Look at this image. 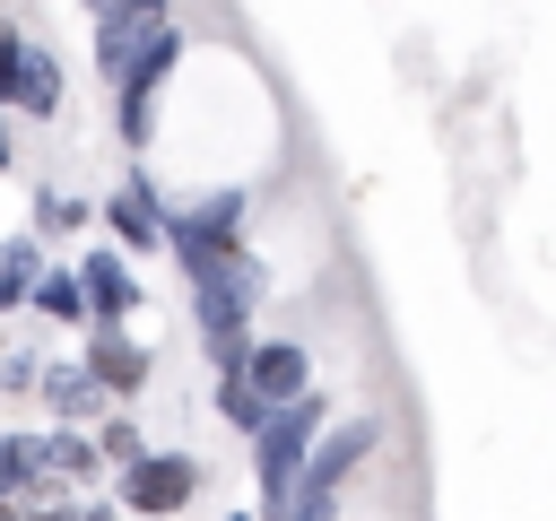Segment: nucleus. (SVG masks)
<instances>
[{"label":"nucleus","instance_id":"6ab92c4d","mask_svg":"<svg viewBox=\"0 0 556 521\" xmlns=\"http://www.w3.org/2000/svg\"><path fill=\"white\" fill-rule=\"evenodd\" d=\"M26 26H0V113H9V87H17V61H26Z\"/></svg>","mask_w":556,"mask_h":521},{"label":"nucleus","instance_id":"2eb2a0df","mask_svg":"<svg viewBox=\"0 0 556 521\" xmlns=\"http://www.w3.org/2000/svg\"><path fill=\"white\" fill-rule=\"evenodd\" d=\"M26 304H35L43 321H61V330H78V321H87V295H78V269H52V260H43V278H35V295H26Z\"/></svg>","mask_w":556,"mask_h":521},{"label":"nucleus","instance_id":"423d86ee","mask_svg":"<svg viewBox=\"0 0 556 521\" xmlns=\"http://www.w3.org/2000/svg\"><path fill=\"white\" fill-rule=\"evenodd\" d=\"M191 495H200L191 452H148L122 469V512H139V521H174V512H191Z\"/></svg>","mask_w":556,"mask_h":521},{"label":"nucleus","instance_id":"9d476101","mask_svg":"<svg viewBox=\"0 0 556 521\" xmlns=\"http://www.w3.org/2000/svg\"><path fill=\"white\" fill-rule=\"evenodd\" d=\"M243 382H252L269 408L313 399V347H304V339H252V347H243Z\"/></svg>","mask_w":556,"mask_h":521},{"label":"nucleus","instance_id":"ddd939ff","mask_svg":"<svg viewBox=\"0 0 556 521\" xmlns=\"http://www.w3.org/2000/svg\"><path fill=\"white\" fill-rule=\"evenodd\" d=\"M35 391H43V408H52V417H96V408H104V391H96V373H87V365H43V382H35Z\"/></svg>","mask_w":556,"mask_h":521},{"label":"nucleus","instance_id":"7ed1b4c3","mask_svg":"<svg viewBox=\"0 0 556 521\" xmlns=\"http://www.w3.org/2000/svg\"><path fill=\"white\" fill-rule=\"evenodd\" d=\"M243 217H252V191H208L200 208H165V252H174V269L243 260Z\"/></svg>","mask_w":556,"mask_h":521},{"label":"nucleus","instance_id":"1a4fd4ad","mask_svg":"<svg viewBox=\"0 0 556 521\" xmlns=\"http://www.w3.org/2000/svg\"><path fill=\"white\" fill-rule=\"evenodd\" d=\"M78 295H87V321H96V330H122V321L139 313V269H130L113 243H96V252L78 260Z\"/></svg>","mask_w":556,"mask_h":521},{"label":"nucleus","instance_id":"5701e85b","mask_svg":"<svg viewBox=\"0 0 556 521\" xmlns=\"http://www.w3.org/2000/svg\"><path fill=\"white\" fill-rule=\"evenodd\" d=\"M96 9H113V0H87V17H96Z\"/></svg>","mask_w":556,"mask_h":521},{"label":"nucleus","instance_id":"4468645a","mask_svg":"<svg viewBox=\"0 0 556 521\" xmlns=\"http://www.w3.org/2000/svg\"><path fill=\"white\" fill-rule=\"evenodd\" d=\"M217 417H226V425H235V434L252 443V434H261V425H269L278 408H269V399H261V391L243 382V365H226V373H217Z\"/></svg>","mask_w":556,"mask_h":521},{"label":"nucleus","instance_id":"aec40b11","mask_svg":"<svg viewBox=\"0 0 556 521\" xmlns=\"http://www.w3.org/2000/svg\"><path fill=\"white\" fill-rule=\"evenodd\" d=\"M43 382V356H0V391H35Z\"/></svg>","mask_w":556,"mask_h":521},{"label":"nucleus","instance_id":"f257e3e1","mask_svg":"<svg viewBox=\"0 0 556 521\" xmlns=\"http://www.w3.org/2000/svg\"><path fill=\"white\" fill-rule=\"evenodd\" d=\"M182 278H191V330H200L208 365H217V373L243 365V347H252V313H261V269H252V252H243V260L182 269Z\"/></svg>","mask_w":556,"mask_h":521},{"label":"nucleus","instance_id":"f03ea898","mask_svg":"<svg viewBox=\"0 0 556 521\" xmlns=\"http://www.w3.org/2000/svg\"><path fill=\"white\" fill-rule=\"evenodd\" d=\"M313 434H321V391L313 399H287L261 434H252V478H261V512H287L304 460H313Z\"/></svg>","mask_w":556,"mask_h":521},{"label":"nucleus","instance_id":"20e7f679","mask_svg":"<svg viewBox=\"0 0 556 521\" xmlns=\"http://www.w3.org/2000/svg\"><path fill=\"white\" fill-rule=\"evenodd\" d=\"M174 69H182V26H165V35H156L122 78H113V122H122V139H130V148H148V130H156V87H165Z\"/></svg>","mask_w":556,"mask_h":521},{"label":"nucleus","instance_id":"6e6552de","mask_svg":"<svg viewBox=\"0 0 556 521\" xmlns=\"http://www.w3.org/2000/svg\"><path fill=\"white\" fill-rule=\"evenodd\" d=\"M104 234H113L122 260H130V252H165V200H156L148 174H130V182L104 191Z\"/></svg>","mask_w":556,"mask_h":521},{"label":"nucleus","instance_id":"412c9836","mask_svg":"<svg viewBox=\"0 0 556 521\" xmlns=\"http://www.w3.org/2000/svg\"><path fill=\"white\" fill-rule=\"evenodd\" d=\"M17 165V139H9V113H0V174Z\"/></svg>","mask_w":556,"mask_h":521},{"label":"nucleus","instance_id":"a211bd4d","mask_svg":"<svg viewBox=\"0 0 556 521\" xmlns=\"http://www.w3.org/2000/svg\"><path fill=\"white\" fill-rule=\"evenodd\" d=\"M87 443H96V460H113V469H130V460H148V434H139L130 417H104V425H96Z\"/></svg>","mask_w":556,"mask_h":521},{"label":"nucleus","instance_id":"9b49d317","mask_svg":"<svg viewBox=\"0 0 556 521\" xmlns=\"http://www.w3.org/2000/svg\"><path fill=\"white\" fill-rule=\"evenodd\" d=\"M148 347L130 339V330H96V347H87V373H96V391L104 399H130V391H148Z\"/></svg>","mask_w":556,"mask_h":521},{"label":"nucleus","instance_id":"f3484780","mask_svg":"<svg viewBox=\"0 0 556 521\" xmlns=\"http://www.w3.org/2000/svg\"><path fill=\"white\" fill-rule=\"evenodd\" d=\"M35 452H43V478H87V469H104V460H96V443H87L78 425H61V434H35Z\"/></svg>","mask_w":556,"mask_h":521},{"label":"nucleus","instance_id":"39448f33","mask_svg":"<svg viewBox=\"0 0 556 521\" xmlns=\"http://www.w3.org/2000/svg\"><path fill=\"white\" fill-rule=\"evenodd\" d=\"M374 443H382V417H339V425H321V434H313V460H304V478H295V495L339 504V486L374 460ZM295 495H287V504H295Z\"/></svg>","mask_w":556,"mask_h":521},{"label":"nucleus","instance_id":"4be33fe9","mask_svg":"<svg viewBox=\"0 0 556 521\" xmlns=\"http://www.w3.org/2000/svg\"><path fill=\"white\" fill-rule=\"evenodd\" d=\"M0 521H26V512H17V504H0Z\"/></svg>","mask_w":556,"mask_h":521},{"label":"nucleus","instance_id":"dca6fc26","mask_svg":"<svg viewBox=\"0 0 556 521\" xmlns=\"http://www.w3.org/2000/svg\"><path fill=\"white\" fill-rule=\"evenodd\" d=\"M52 478H43V452H35V434H0V504L9 495H43Z\"/></svg>","mask_w":556,"mask_h":521},{"label":"nucleus","instance_id":"0eeeda50","mask_svg":"<svg viewBox=\"0 0 556 521\" xmlns=\"http://www.w3.org/2000/svg\"><path fill=\"white\" fill-rule=\"evenodd\" d=\"M165 26H174V0H113V9H96V69H104V87H113Z\"/></svg>","mask_w":556,"mask_h":521},{"label":"nucleus","instance_id":"f8f14e48","mask_svg":"<svg viewBox=\"0 0 556 521\" xmlns=\"http://www.w3.org/2000/svg\"><path fill=\"white\" fill-rule=\"evenodd\" d=\"M61 96H70V69H61V52H52V43H26V61H17V87H9V113H35V122H52V113H61Z\"/></svg>","mask_w":556,"mask_h":521}]
</instances>
